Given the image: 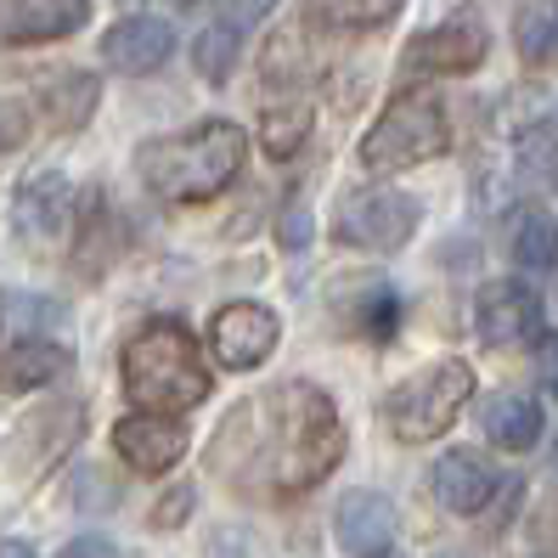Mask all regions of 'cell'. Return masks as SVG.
<instances>
[{
	"mask_svg": "<svg viewBox=\"0 0 558 558\" xmlns=\"http://www.w3.org/2000/svg\"><path fill=\"white\" fill-rule=\"evenodd\" d=\"M344 457V423L339 407L316 384L288 378L259 396L238 401L215 423L209 440V474L226 480L238 497L282 502L322 485Z\"/></svg>",
	"mask_w": 558,
	"mask_h": 558,
	"instance_id": "obj_1",
	"label": "cell"
},
{
	"mask_svg": "<svg viewBox=\"0 0 558 558\" xmlns=\"http://www.w3.org/2000/svg\"><path fill=\"white\" fill-rule=\"evenodd\" d=\"M248 158V136L232 119H204L181 136H158L136 153V175L163 204H209L238 181Z\"/></svg>",
	"mask_w": 558,
	"mask_h": 558,
	"instance_id": "obj_2",
	"label": "cell"
},
{
	"mask_svg": "<svg viewBox=\"0 0 558 558\" xmlns=\"http://www.w3.org/2000/svg\"><path fill=\"white\" fill-rule=\"evenodd\" d=\"M124 396L147 412H192L209 396V361L204 344L181 322H147L119 355Z\"/></svg>",
	"mask_w": 558,
	"mask_h": 558,
	"instance_id": "obj_3",
	"label": "cell"
},
{
	"mask_svg": "<svg viewBox=\"0 0 558 558\" xmlns=\"http://www.w3.org/2000/svg\"><path fill=\"white\" fill-rule=\"evenodd\" d=\"M451 147V119H446V102L435 90H407L396 96L373 130L361 136V163L378 175L389 170H412V163H429Z\"/></svg>",
	"mask_w": 558,
	"mask_h": 558,
	"instance_id": "obj_4",
	"label": "cell"
},
{
	"mask_svg": "<svg viewBox=\"0 0 558 558\" xmlns=\"http://www.w3.org/2000/svg\"><path fill=\"white\" fill-rule=\"evenodd\" d=\"M469 396H474L469 361H435V367H417L412 378H401L384 396V423H389L396 440L423 446V440H435V435L451 429L457 412L469 407Z\"/></svg>",
	"mask_w": 558,
	"mask_h": 558,
	"instance_id": "obj_5",
	"label": "cell"
},
{
	"mask_svg": "<svg viewBox=\"0 0 558 558\" xmlns=\"http://www.w3.org/2000/svg\"><path fill=\"white\" fill-rule=\"evenodd\" d=\"M417 232V204L396 186H367V192H350L344 209H339V243L350 248H373V254H389L412 243Z\"/></svg>",
	"mask_w": 558,
	"mask_h": 558,
	"instance_id": "obj_6",
	"label": "cell"
},
{
	"mask_svg": "<svg viewBox=\"0 0 558 558\" xmlns=\"http://www.w3.org/2000/svg\"><path fill=\"white\" fill-rule=\"evenodd\" d=\"M490 51V35H485V23L469 17V12H457L446 17L440 28H423V35L401 51V74L412 80H429V74H474L480 62Z\"/></svg>",
	"mask_w": 558,
	"mask_h": 558,
	"instance_id": "obj_7",
	"label": "cell"
},
{
	"mask_svg": "<svg viewBox=\"0 0 558 558\" xmlns=\"http://www.w3.org/2000/svg\"><path fill=\"white\" fill-rule=\"evenodd\" d=\"M474 327L485 344H536L542 339V300L531 282L497 277L480 288L474 300Z\"/></svg>",
	"mask_w": 558,
	"mask_h": 558,
	"instance_id": "obj_8",
	"label": "cell"
},
{
	"mask_svg": "<svg viewBox=\"0 0 558 558\" xmlns=\"http://www.w3.org/2000/svg\"><path fill=\"white\" fill-rule=\"evenodd\" d=\"M277 333H282V322L277 311L266 305H226L215 322H209V344L220 355V367H232V373H254V367H266L271 350H277Z\"/></svg>",
	"mask_w": 558,
	"mask_h": 558,
	"instance_id": "obj_9",
	"label": "cell"
},
{
	"mask_svg": "<svg viewBox=\"0 0 558 558\" xmlns=\"http://www.w3.org/2000/svg\"><path fill=\"white\" fill-rule=\"evenodd\" d=\"M74 215V186L62 170H35L23 175L17 192H12V232L23 243H51L62 226Z\"/></svg>",
	"mask_w": 558,
	"mask_h": 558,
	"instance_id": "obj_10",
	"label": "cell"
},
{
	"mask_svg": "<svg viewBox=\"0 0 558 558\" xmlns=\"http://www.w3.org/2000/svg\"><path fill=\"white\" fill-rule=\"evenodd\" d=\"M113 451L136 474H170L186 457V429L170 412H136V417H124L113 429Z\"/></svg>",
	"mask_w": 558,
	"mask_h": 558,
	"instance_id": "obj_11",
	"label": "cell"
},
{
	"mask_svg": "<svg viewBox=\"0 0 558 558\" xmlns=\"http://www.w3.org/2000/svg\"><path fill=\"white\" fill-rule=\"evenodd\" d=\"M80 429H85V407H80V401L40 407L35 417H23V423H17V435H12V463L28 469V474L51 469L57 457L80 440Z\"/></svg>",
	"mask_w": 558,
	"mask_h": 558,
	"instance_id": "obj_12",
	"label": "cell"
},
{
	"mask_svg": "<svg viewBox=\"0 0 558 558\" xmlns=\"http://www.w3.org/2000/svg\"><path fill=\"white\" fill-rule=\"evenodd\" d=\"M90 0H0V46H46L85 28Z\"/></svg>",
	"mask_w": 558,
	"mask_h": 558,
	"instance_id": "obj_13",
	"label": "cell"
},
{
	"mask_svg": "<svg viewBox=\"0 0 558 558\" xmlns=\"http://www.w3.org/2000/svg\"><path fill=\"white\" fill-rule=\"evenodd\" d=\"M175 51V28L158 17H119L102 35V62L113 74H153Z\"/></svg>",
	"mask_w": 558,
	"mask_h": 558,
	"instance_id": "obj_14",
	"label": "cell"
},
{
	"mask_svg": "<svg viewBox=\"0 0 558 558\" xmlns=\"http://www.w3.org/2000/svg\"><path fill=\"white\" fill-rule=\"evenodd\" d=\"M429 490L451 513H480L502 490V474L490 469V457H480V451H446L429 469Z\"/></svg>",
	"mask_w": 558,
	"mask_h": 558,
	"instance_id": "obj_15",
	"label": "cell"
},
{
	"mask_svg": "<svg viewBox=\"0 0 558 558\" xmlns=\"http://www.w3.org/2000/svg\"><path fill=\"white\" fill-rule=\"evenodd\" d=\"M333 536L350 558H378L389 547V536H396V508H389V497H378V490H344Z\"/></svg>",
	"mask_w": 558,
	"mask_h": 558,
	"instance_id": "obj_16",
	"label": "cell"
},
{
	"mask_svg": "<svg viewBox=\"0 0 558 558\" xmlns=\"http://www.w3.org/2000/svg\"><path fill=\"white\" fill-rule=\"evenodd\" d=\"M119 259V215L108 204L102 186H90L80 209H74V271L80 277H102Z\"/></svg>",
	"mask_w": 558,
	"mask_h": 558,
	"instance_id": "obj_17",
	"label": "cell"
},
{
	"mask_svg": "<svg viewBox=\"0 0 558 558\" xmlns=\"http://www.w3.org/2000/svg\"><path fill=\"white\" fill-rule=\"evenodd\" d=\"M542 401L524 396V389H508V396H490L485 401V435L497 451H536L542 446Z\"/></svg>",
	"mask_w": 558,
	"mask_h": 558,
	"instance_id": "obj_18",
	"label": "cell"
},
{
	"mask_svg": "<svg viewBox=\"0 0 558 558\" xmlns=\"http://www.w3.org/2000/svg\"><path fill=\"white\" fill-rule=\"evenodd\" d=\"M69 350H62L57 339H23L12 344L7 355H0V389L7 396H23V389H46L51 378L69 373Z\"/></svg>",
	"mask_w": 558,
	"mask_h": 558,
	"instance_id": "obj_19",
	"label": "cell"
},
{
	"mask_svg": "<svg viewBox=\"0 0 558 558\" xmlns=\"http://www.w3.org/2000/svg\"><path fill=\"white\" fill-rule=\"evenodd\" d=\"M96 102H102V85H96V74H80V69L40 85V113L51 119V130H80L96 113Z\"/></svg>",
	"mask_w": 558,
	"mask_h": 558,
	"instance_id": "obj_20",
	"label": "cell"
},
{
	"mask_svg": "<svg viewBox=\"0 0 558 558\" xmlns=\"http://www.w3.org/2000/svg\"><path fill=\"white\" fill-rule=\"evenodd\" d=\"M407 0H305L311 28H333V35H361V28H384Z\"/></svg>",
	"mask_w": 558,
	"mask_h": 558,
	"instance_id": "obj_21",
	"label": "cell"
},
{
	"mask_svg": "<svg viewBox=\"0 0 558 558\" xmlns=\"http://www.w3.org/2000/svg\"><path fill=\"white\" fill-rule=\"evenodd\" d=\"M355 293L361 300L350 305V327L367 333L373 344H384L389 333H396V322H401V293L389 282H355Z\"/></svg>",
	"mask_w": 558,
	"mask_h": 558,
	"instance_id": "obj_22",
	"label": "cell"
},
{
	"mask_svg": "<svg viewBox=\"0 0 558 558\" xmlns=\"http://www.w3.org/2000/svg\"><path fill=\"white\" fill-rule=\"evenodd\" d=\"M311 136V108L305 102H277L266 108V119H259V147H266L271 158H293L305 147Z\"/></svg>",
	"mask_w": 558,
	"mask_h": 558,
	"instance_id": "obj_23",
	"label": "cell"
},
{
	"mask_svg": "<svg viewBox=\"0 0 558 558\" xmlns=\"http://www.w3.org/2000/svg\"><path fill=\"white\" fill-rule=\"evenodd\" d=\"M513 259L524 271H553L558 266V226L547 215H524L513 226Z\"/></svg>",
	"mask_w": 558,
	"mask_h": 558,
	"instance_id": "obj_24",
	"label": "cell"
},
{
	"mask_svg": "<svg viewBox=\"0 0 558 558\" xmlns=\"http://www.w3.org/2000/svg\"><path fill=\"white\" fill-rule=\"evenodd\" d=\"M192 62H198V74L209 85H226L238 69V28L232 23H220V28H204L198 46H192Z\"/></svg>",
	"mask_w": 558,
	"mask_h": 558,
	"instance_id": "obj_25",
	"label": "cell"
},
{
	"mask_svg": "<svg viewBox=\"0 0 558 558\" xmlns=\"http://www.w3.org/2000/svg\"><path fill=\"white\" fill-rule=\"evenodd\" d=\"M513 40H519L524 62H547L558 46V7H524L513 23Z\"/></svg>",
	"mask_w": 558,
	"mask_h": 558,
	"instance_id": "obj_26",
	"label": "cell"
},
{
	"mask_svg": "<svg viewBox=\"0 0 558 558\" xmlns=\"http://www.w3.org/2000/svg\"><path fill=\"white\" fill-rule=\"evenodd\" d=\"M305 69H311V51H305V40H300V28L277 35V40L266 46V57H259V74H266L271 85H300Z\"/></svg>",
	"mask_w": 558,
	"mask_h": 558,
	"instance_id": "obj_27",
	"label": "cell"
},
{
	"mask_svg": "<svg viewBox=\"0 0 558 558\" xmlns=\"http://www.w3.org/2000/svg\"><path fill=\"white\" fill-rule=\"evenodd\" d=\"M519 163H524V175H536V181H558V124H536V130H524V142H519Z\"/></svg>",
	"mask_w": 558,
	"mask_h": 558,
	"instance_id": "obj_28",
	"label": "cell"
},
{
	"mask_svg": "<svg viewBox=\"0 0 558 558\" xmlns=\"http://www.w3.org/2000/svg\"><path fill=\"white\" fill-rule=\"evenodd\" d=\"M311 238H316L311 209H305L300 198H288V204L277 209V243H282L288 254H300V248H311Z\"/></svg>",
	"mask_w": 558,
	"mask_h": 558,
	"instance_id": "obj_29",
	"label": "cell"
},
{
	"mask_svg": "<svg viewBox=\"0 0 558 558\" xmlns=\"http://www.w3.org/2000/svg\"><path fill=\"white\" fill-rule=\"evenodd\" d=\"M28 136H35V108L28 102H0V158L17 153Z\"/></svg>",
	"mask_w": 558,
	"mask_h": 558,
	"instance_id": "obj_30",
	"label": "cell"
},
{
	"mask_svg": "<svg viewBox=\"0 0 558 558\" xmlns=\"http://www.w3.org/2000/svg\"><path fill=\"white\" fill-rule=\"evenodd\" d=\"M277 7V0H220V12H226V23L232 28H248V23H259Z\"/></svg>",
	"mask_w": 558,
	"mask_h": 558,
	"instance_id": "obj_31",
	"label": "cell"
},
{
	"mask_svg": "<svg viewBox=\"0 0 558 558\" xmlns=\"http://www.w3.org/2000/svg\"><path fill=\"white\" fill-rule=\"evenodd\" d=\"M57 558H119V547H113L108 536H74Z\"/></svg>",
	"mask_w": 558,
	"mask_h": 558,
	"instance_id": "obj_32",
	"label": "cell"
},
{
	"mask_svg": "<svg viewBox=\"0 0 558 558\" xmlns=\"http://www.w3.org/2000/svg\"><path fill=\"white\" fill-rule=\"evenodd\" d=\"M186 508H192V485H181L170 502H158V508H153V524H158V531H170V524L186 519Z\"/></svg>",
	"mask_w": 558,
	"mask_h": 558,
	"instance_id": "obj_33",
	"label": "cell"
},
{
	"mask_svg": "<svg viewBox=\"0 0 558 558\" xmlns=\"http://www.w3.org/2000/svg\"><path fill=\"white\" fill-rule=\"evenodd\" d=\"M542 378H547V389H558V339L542 344Z\"/></svg>",
	"mask_w": 558,
	"mask_h": 558,
	"instance_id": "obj_34",
	"label": "cell"
},
{
	"mask_svg": "<svg viewBox=\"0 0 558 558\" xmlns=\"http://www.w3.org/2000/svg\"><path fill=\"white\" fill-rule=\"evenodd\" d=\"M0 558H35V547H23V542H7V547H0Z\"/></svg>",
	"mask_w": 558,
	"mask_h": 558,
	"instance_id": "obj_35",
	"label": "cell"
},
{
	"mask_svg": "<svg viewBox=\"0 0 558 558\" xmlns=\"http://www.w3.org/2000/svg\"><path fill=\"white\" fill-rule=\"evenodd\" d=\"M175 7H192V0H175Z\"/></svg>",
	"mask_w": 558,
	"mask_h": 558,
	"instance_id": "obj_36",
	"label": "cell"
},
{
	"mask_svg": "<svg viewBox=\"0 0 558 558\" xmlns=\"http://www.w3.org/2000/svg\"><path fill=\"white\" fill-rule=\"evenodd\" d=\"M553 469H558V457H553Z\"/></svg>",
	"mask_w": 558,
	"mask_h": 558,
	"instance_id": "obj_37",
	"label": "cell"
},
{
	"mask_svg": "<svg viewBox=\"0 0 558 558\" xmlns=\"http://www.w3.org/2000/svg\"><path fill=\"white\" fill-rule=\"evenodd\" d=\"M0 316H7V311H0Z\"/></svg>",
	"mask_w": 558,
	"mask_h": 558,
	"instance_id": "obj_38",
	"label": "cell"
}]
</instances>
